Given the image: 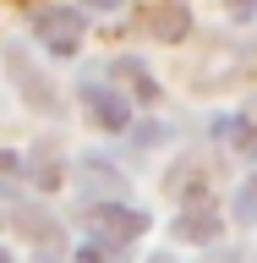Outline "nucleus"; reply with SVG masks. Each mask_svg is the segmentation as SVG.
<instances>
[{
    "label": "nucleus",
    "mask_w": 257,
    "mask_h": 263,
    "mask_svg": "<svg viewBox=\"0 0 257 263\" xmlns=\"http://www.w3.org/2000/svg\"><path fill=\"white\" fill-rule=\"evenodd\" d=\"M38 39H44L49 49H71V44H77V16H71V11L38 16Z\"/></svg>",
    "instance_id": "1"
}]
</instances>
